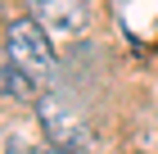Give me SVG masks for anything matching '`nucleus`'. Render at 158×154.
<instances>
[{"label": "nucleus", "instance_id": "obj_2", "mask_svg": "<svg viewBox=\"0 0 158 154\" xmlns=\"http://www.w3.org/2000/svg\"><path fill=\"white\" fill-rule=\"evenodd\" d=\"M5 55L23 73H32L36 82H45L50 73H54V36L27 14V18H14L5 27Z\"/></svg>", "mask_w": 158, "mask_h": 154}, {"label": "nucleus", "instance_id": "obj_5", "mask_svg": "<svg viewBox=\"0 0 158 154\" xmlns=\"http://www.w3.org/2000/svg\"><path fill=\"white\" fill-rule=\"evenodd\" d=\"M9 154H73V150H59V145H50V141H45V145H14Z\"/></svg>", "mask_w": 158, "mask_h": 154}, {"label": "nucleus", "instance_id": "obj_3", "mask_svg": "<svg viewBox=\"0 0 158 154\" xmlns=\"http://www.w3.org/2000/svg\"><path fill=\"white\" fill-rule=\"evenodd\" d=\"M32 18L54 41H63L90 27V0H32Z\"/></svg>", "mask_w": 158, "mask_h": 154}, {"label": "nucleus", "instance_id": "obj_1", "mask_svg": "<svg viewBox=\"0 0 158 154\" xmlns=\"http://www.w3.org/2000/svg\"><path fill=\"white\" fill-rule=\"evenodd\" d=\"M36 122L45 131V141L59 145V150H73V154H90L95 150V131H90L86 113L77 104H68L63 95H41L36 100Z\"/></svg>", "mask_w": 158, "mask_h": 154}, {"label": "nucleus", "instance_id": "obj_4", "mask_svg": "<svg viewBox=\"0 0 158 154\" xmlns=\"http://www.w3.org/2000/svg\"><path fill=\"white\" fill-rule=\"evenodd\" d=\"M0 95H9V100H41V82L32 73H23L5 50H0Z\"/></svg>", "mask_w": 158, "mask_h": 154}]
</instances>
